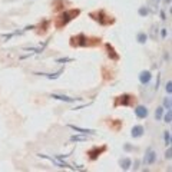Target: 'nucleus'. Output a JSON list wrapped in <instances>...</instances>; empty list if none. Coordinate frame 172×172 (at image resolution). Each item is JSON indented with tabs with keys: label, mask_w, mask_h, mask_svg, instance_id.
Returning a JSON list of instances; mask_svg holds the SVG:
<instances>
[{
	"label": "nucleus",
	"mask_w": 172,
	"mask_h": 172,
	"mask_svg": "<svg viewBox=\"0 0 172 172\" xmlns=\"http://www.w3.org/2000/svg\"><path fill=\"white\" fill-rule=\"evenodd\" d=\"M80 14V10L79 9H72V10H65L62 14H59L57 17H56V23L55 26L57 29H60L62 26H66V24L69 23L70 20H73L76 19L78 16Z\"/></svg>",
	"instance_id": "obj_1"
},
{
	"label": "nucleus",
	"mask_w": 172,
	"mask_h": 172,
	"mask_svg": "<svg viewBox=\"0 0 172 172\" xmlns=\"http://www.w3.org/2000/svg\"><path fill=\"white\" fill-rule=\"evenodd\" d=\"M90 17L95 19L98 23L103 24V26H108V24H111V23H113V22H115V20H113V17H111V16H109L106 12H103V10H99V12L90 13Z\"/></svg>",
	"instance_id": "obj_2"
},
{
	"label": "nucleus",
	"mask_w": 172,
	"mask_h": 172,
	"mask_svg": "<svg viewBox=\"0 0 172 172\" xmlns=\"http://www.w3.org/2000/svg\"><path fill=\"white\" fill-rule=\"evenodd\" d=\"M135 102V98L132 96V95H121V96H118L115 99V106L118 105H122V106H130L132 103Z\"/></svg>",
	"instance_id": "obj_3"
},
{
	"label": "nucleus",
	"mask_w": 172,
	"mask_h": 172,
	"mask_svg": "<svg viewBox=\"0 0 172 172\" xmlns=\"http://www.w3.org/2000/svg\"><path fill=\"white\" fill-rule=\"evenodd\" d=\"M88 42H89V39L86 36H85L83 33H80V35H78V36H73L72 39H70V46H75V47H78V46H88Z\"/></svg>",
	"instance_id": "obj_4"
},
{
	"label": "nucleus",
	"mask_w": 172,
	"mask_h": 172,
	"mask_svg": "<svg viewBox=\"0 0 172 172\" xmlns=\"http://www.w3.org/2000/svg\"><path fill=\"white\" fill-rule=\"evenodd\" d=\"M105 151H106V146H101V148H96V146H95V148H92L90 151H89L88 155L92 161H95V159H98L99 156H101V154L105 152Z\"/></svg>",
	"instance_id": "obj_5"
},
{
	"label": "nucleus",
	"mask_w": 172,
	"mask_h": 172,
	"mask_svg": "<svg viewBox=\"0 0 172 172\" xmlns=\"http://www.w3.org/2000/svg\"><path fill=\"white\" fill-rule=\"evenodd\" d=\"M155 161H156V154H155L154 151H146V155H145L144 158V163H146V165H152V163H155Z\"/></svg>",
	"instance_id": "obj_6"
},
{
	"label": "nucleus",
	"mask_w": 172,
	"mask_h": 172,
	"mask_svg": "<svg viewBox=\"0 0 172 172\" xmlns=\"http://www.w3.org/2000/svg\"><path fill=\"white\" fill-rule=\"evenodd\" d=\"M144 126H141V125H136L132 128V130H130V135H132V138H139V136L144 135Z\"/></svg>",
	"instance_id": "obj_7"
},
{
	"label": "nucleus",
	"mask_w": 172,
	"mask_h": 172,
	"mask_svg": "<svg viewBox=\"0 0 172 172\" xmlns=\"http://www.w3.org/2000/svg\"><path fill=\"white\" fill-rule=\"evenodd\" d=\"M135 115L139 118V119H144V118L148 116V109L145 106H138L135 109Z\"/></svg>",
	"instance_id": "obj_8"
},
{
	"label": "nucleus",
	"mask_w": 172,
	"mask_h": 172,
	"mask_svg": "<svg viewBox=\"0 0 172 172\" xmlns=\"http://www.w3.org/2000/svg\"><path fill=\"white\" fill-rule=\"evenodd\" d=\"M53 99H57V101H65V102H75V101H79V98H69V96H63V95H52Z\"/></svg>",
	"instance_id": "obj_9"
},
{
	"label": "nucleus",
	"mask_w": 172,
	"mask_h": 172,
	"mask_svg": "<svg viewBox=\"0 0 172 172\" xmlns=\"http://www.w3.org/2000/svg\"><path fill=\"white\" fill-rule=\"evenodd\" d=\"M106 50H108V56H109L111 59H113V60H118V59H119V55L115 52V49H113L111 45H106Z\"/></svg>",
	"instance_id": "obj_10"
},
{
	"label": "nucleus",
	"mask_w": 172,
	"mask_h": 172,
	"mask_svg": "<svg viewBox=\"0 0 172 172\" xmlns=\"http://www.w3.org/2000/svg\"><path fill=\"white\" fill-rule=\"evenodd\" d=\"M151 78H152V75H151V72H148V70H145V72H142V73L139 75V80L142 83H149Z\"/></svg>",
	"instance_id": "obj_11"
},
{
	"label": "nucleus",
	"mask_w": 172,
	"mask_h": 172,
	"mask_svg": "<svg viewBox=\"0 0 172 172\" xmlns=\"http://www.w3.org/2000/svg\"><path fill=\"white\" fill-rule=\"evenodd\" d=\"M109 126H111L113 130H118V129H121V128H122V122L118 121V119H115V121L109 122Z\"/></svg>",
	"instance_id": "obj_12"
},
{
	"label": "nucleus",
	"mask_w": 172,
	"mask_h": 172,
	"mask_svg": "<svg viewBox=\"0 0 172 172\" xmlns=\"http://www.w3.org/2000/svg\"><path fill=\"white\" fill-rule=\"evenodd\" d=\"M70 128L72 129H75V130H79L80 134H95V130H92V129H83V128H79V126H73V125H70Z\"/></svg>",
	"instance_id": "obj_13"
},
{
	"label": "nucleus",
	"mask_w": 172,
	"mask_h": 172,
	"mask_svg": "<svg viewBox=\"0 0 172 172\" xmlns=\"http://www.w3.org/2000/svg\"><path fill=\"white\" fill-rule=\"evenodd\" d=\"M121 167L123 168V169H129V167H130V159L129 158L121 159Z\"/></svg>",
	"instance_id": "obj_14"
},
{
	"label": "nucleus",
	"mask_w": 172,
	"mask_h": 172,
	"mask_svg": "<svg viewBox=\"0 0 172 172\" xmlns=\"http://www.w3.org/2000/svg\"><path fill=\"white\" fill-rule=\"evenodd\" d=\"M66 2H63V0H55V2H53V5H55V9L56 10H60V9H63V7H65V5Z\"/></svg>",
	"instance_id": "obj_15"
},
{
	"label": "nucleus",
	"mask_w": 172,
	"mask_h": 172,
	"mask_svg": "<svg viewBox=\"0 0 172 172\" xmlns=\"http://www.w3.org/2000/svg\"><path fill=\"white\" fill-rule=\"evenodd\" d=\"M138 42L139 43L146 42V35H145V33H139V35H138Z\"/></svg>",
	"instance_id": "obj_16"
},
{
	"label": "nucleus",
	"mask_w": 172,
	"mask_h": 172,
	"mask_svg": "<svg viewBox=\"0 0 172 172\" xmlns=\"http://www.w3.org/2000/svg\"><path fill=\"white\" fill-rule=\"evenodd\" d=\"M162 113H163V108H158V109H156V113H155V118H156V119H161V118H162Z\"/></svg>",
	"instance_id": "obj_17"
},
{
	"label": "nucleus",
	"mask_w": 172,
	"mask_h": 172,
	"mask_svg": "<svg viewBox=\"0 0 172 172\" xmlns=\"http://www.w3.org/2000/svg\"><path fill=\"white\" fill-rule=\"evenodd\" d=\"M165 142H167V145L171 144V134H169V130L165 132Z\"/></svg>",
	"instance_id": "obj_18"
},
{
	"label": "nucleus",
	"mask_w": 172,
	"mask_h": 172,
	"mask_svg": "<svg viewBox=\"0 0 172 172\" xmlns=\"http://www.w3.org/2000/svg\"><path fill=\"white\" fill-rule=\"evenodd\" d=\"M171 118H172V113H171V111H168L167 112V115H165V122H171Z\"/></svg>",
	"instance_id": "obj_19"
},
{
	"label": "nucleus",
	"mask_w": 172,
	"mask_h": 172,
	"mask_svg": "<svg viewBox=\"0 0 172 172\" xmlns=\"http://www.w3.org/2000/svg\"><path fill=\"white\" fill-rule=\"evenodd\" d=\"M139 14H141V16H146V14H148V9H146V7L139 9Z\"/></svg>",
	"instance_id": "obj_20"
},
{
	"label": "nucleus",
	"mask_w": 172,
	"mask_h": 172,
	"mask_svg": "<svg viewBox=\"0 0 172 172\" xmlns=\"http://www.w3.org/2000/svg\"><path fill=\"white\" fill-rule=\"evenodd\" d=\"M72 141H75V142H78V141H86V138H83V136H72Z\"/></svg>",
	"instance_id": "obj_21"
},
{
	"label": "nucleus",
	"mask_w": 172,
	"mask_h": 172,
	"mask_svg": "<svg viewBox=\"0 0 172 172\" xmlns=\"http://www.w3.org/2000/svg\"><path fill=\"white\" fill-rule=\"evenodd\" d=\"M163 103H165V106H167L168 109H171V99H169V98L165 99V101H163Z\"/></svg>",
	"instance_id": "obj_22"
},
{
	"label": "nucleus",
	"mask_w": 172,
	"mask_h": 172,
	"mask_svg": "<svg viewBox=\"0 0 172 172\" xmlns=\"http://www.w3.org/2000/svg\"><path fill=\"white\" fill-rule=\"evenodd\" d=\"M171 86H172V83L171 82H168L167 83V92L169 93V95H171V92H172V89H171Z\"/></svg>",
	"instance_id": "obj_23"
},
{
	"label": "nucleus",
	"mask_w": 172,
	"mask_h": 172,
	"mask_svg": "<svg viewBox=\"0 0 172 172\" xmlns=\"http://www.w3.org/2000/svg\"><path fill=\"white\" fill-rule=\"evenodd\" d=\"M171 152H172V151H171V148H169V149H168V152L165 154V156H167L168 159H171Z\"/></svg>",
	"instance_id": "obj_24"
},
{
	"label": "nucleus",
	"mask_w": 172,
	"mask_h": 172,
	"mask_svg": "<svg viewBox=\"0 0 172 172\" xmlns=\"http://www.w3.org/2000/svg\"><path fill=\"white\" fill-rule=\"evenodd\" d=\"M167 2H168V3H169V2H171V0H167Z\"/></svg>",
	"instance_id": "obj_25"
}]
</instances>
